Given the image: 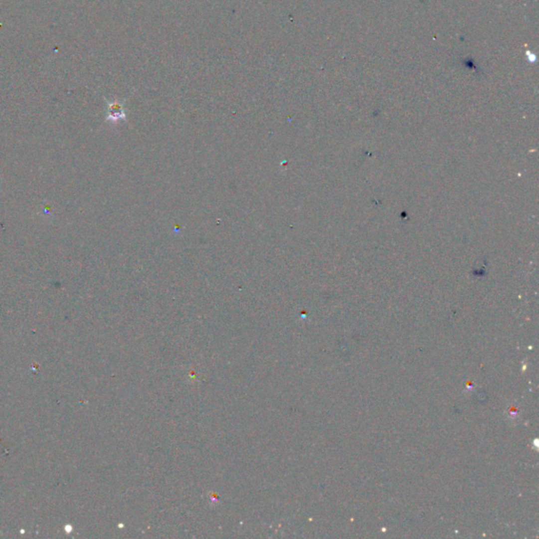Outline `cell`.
I'll return each instance as SVG.
<instances>
[{
    "label": "cell",
    "instance_id": "1",
    "mask_svg": "<svg viewBox=\"0 0 539 539\" xmlns=\"http://www.w3.org/2000/svg\"><path fill=\"white\" fill-rule=\"evenodd\" d=\"M107 120L112 122H117L119 120H126L127 114L124 107V103L120 101H107Z\"/></svg>",
    "mask_w": 539,
    "mask_h": 539
}]
</instances>
